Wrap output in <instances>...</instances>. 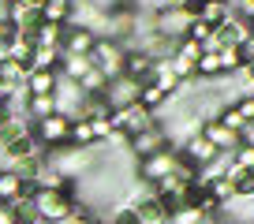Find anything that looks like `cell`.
I'll use <instances>...</instances> for the list:
<instances>
[{
    "label": "cell",
    "mask_w": 254,
    "mask_h": 224,
    "mask_svg": "<svg viewBox=\"0 0 254 224\" xmlns=\"http://www.w3.org/2000/svg\"><path fill=\"white\" fill-rule=\"evenodd\" d=\"M30 187L11 172V168H0V202H15L19 194H26Z\"/></svg>",
    "instance_id": "cell-15"
},
{
    "label": "cell",
    "mask_w": 254,
    "mask_h": 224,
    "mask_svg": "<svg viewBox=\"0 0 254 224\" xmlns=\"http://www.w3.org/2000/svg\"><path fill=\"white\" fill-rule=\"evenodd\" d=\"M75 198H79V191H75L71 179H67L60 191H30L34 213H38L41 224H64L75 213Z\"/></svg>",
    "instance_id": "cell-1"
},
{
    "label": "cell",
    "mask_w": 254,
    "mask_h": 224,
    "mask_svg": "<svg viewBox=\"0 0 254 224\" xmlns=\"http://www.w3.org/2000/svg\"><path fill=\"white\" fill-rule=\"evenodd\" d=\"M239 109V116H243V123H254V94H243L239 101H232Z\"/></svg>",
    "instance_id": "cell-29"
},
{
    "label": "cell",
    "mask_w": 254,
    "mask_h": 224,
    "mask_svg": "<svg viewBox=\"0 0 254 224\" xmlns=\"http://www.w3.org/2000/svg\"><path fill=\"white\" fill-rule=\"evenodd\" d=\"M56 67H60V49H41V45H34L30 71H56Z\"/></svg>",
    "instance_id": "cell-19"
},
{
    "label": "cell",
    "mask_w": 254,
    "mask_h": 224,
    "mask_svg": "<svg viewBox=\"0 0 254 224\" xmlns=\"http://www.w3.org/2000/svg\"><path fill=\"white\" fill-rule=\"evenodd\" d=\"M67 127H71L67 116H49V120L34 123L30 135H34V142H38V150L53 153V150H64V146H67Z\"/></svg>",
    "instance_id": "cell-4"
},
{
    "label": "cell",
    "mask_w": 254,
    "mask_h": 224,
    "mask_svg": "<svg viewBox=\"0 0 254 224\" xmlns=\"http://www.w3.org/2000/svg\"><path fill=\"white\" fill-rule=\"evenodd\" d=\"M168 97H172V94H165L157 82H142V90H138V105H142V109H150V112H157Z\"/></svg>",
    "instance_id": "cell-20"
},
{
    "label": "cell",
    "mask_w": 254,
    "mask_h": 224,
    "mask_svg": "<svg viewBox=\"0 0 254 224\" xmlns=\"http://www.w3.org/2000/svg\"><path fill=\"white\" fill-rule=\"evenodd\" d=\"M239 56H243V67H247V64H254V34L243 41V45H239Z\"/></svg>",
    "instance_id": "cell-31"
},
{
    "label": "cell",
    "mask_w": 254,
    "mask_h": 224,
    "mask_svg": "<svg viewBox=\"0 0 254 224\" xmlns=\"http://www.w3.org/2000/svg\"><path fill=\"white\" fill-rule=\"evenodd\" d=\"M187 26H190V15L183 8H176V4H161L153 11V34L165 38V41H183Z\"/></svg>",
    "instance_id": "cell-3"
},
{
    "label": "cell",
    "mask_w": 254,
    "mask_h": 224,
    "mask_svg": "<svg viewBox=\"0 0 254 224\" xmlns=\"http://www.w3.org/2000/svg\"><path fill=\"white\" fill-rule=\"evenodd\" d=\"M194 19H198V23H206L209 30H217V26H221L224 19H228V4H217V0H206V4L198 8V15H194Z\"/></svg>",
    "instance_id": "cell-18"
},
{
    "label": "cell",
    "mask_w": 254,
    "mask_h": 224,
    "mask_svg": "<svg viewBox=\"0 0 254 224\" xmlns=\"http://www.w3.org/2000/svg\"><path fill=\"white\" fill-rule=\"evenodd\" d=\"M239 146H251L254 150V123H247V127L239 131Z\"/></svg>",
    "instance_id": "cell-32"
},
{
    "label": "cell",
    "mask_w": 254,
    "mask_h": 224,
    "mask_svg": "<svg viewBox=\"0 0 254 224\" xmlns=\"http://www.w3.org/2000/svg\"><path fill=\"white\" fill-rule=\"evenodd\" d=\"M176 56H183V60H190V64H194V60L202 56V45H198V41H187V38H183V41H176Z\"/></svg>",
    "instance_id": "cell-27"
},
{
    "label": "cell",
    "mask_w": 254,
    "mask_h": 224,
    "mask_svg": "<svg viewBox=\"0 0 254 224\" xmlns=\"http://www.w3.org/2000/svg\"><path fill=\"white\" fill-rule=\"evenodd\" d=\"M213 120H217V123H224V127H228V131H236V135H239V131L247 127L236 105H224V109H217V116H213Z\"/></svg>",
    "instance_id": "cell-24"
},
{
    "label": "cell",
    "mask_w": 254,
    "mask_h": 224,
    "mask_svg": "<svg viewBox=\"0 0 254 224\" xmlns=\"http://www.w3.org/2000/svg\"><path fill=\"white\" fill-rule=\"evenodd\" d=\"M187 41H198V45H206L209 38H213V30H209L206 23H198V19H190V26H187V34H183Z\"/></svg>",
    "instance_id": "cell-26"
},
{
    "label": "cell",
    "mask_w": 254,
    "mask_h": 224,
    "mask_svg": "<svg viewBox=\"0 0 254 224\" xmlns=\"http://www.w3.org/2000/svg\"><path fill=\"white\" fill-rule=\"evenodd\" d=\"M34 45H41V49H60V45H64V26L38 23V26H34Z\"/></svg>",
    "instance_id": "cell-17"
},
{
    "label": "cell",
    "mask_w": 254,
    "mask_h": 224,
    "mask_svg": "<svg viewBox=\"0 0 254 224\" xmlns=\"http://www.w3.org/2000/svg\"><path fill=\"white\" fill-rule=\"evenodd\" d=\"M194 79H224L221 75V60H217V53H202L198 60H194Z\"/></svg>",
    "instance_id": "cell-21"
},
{
    "label": "cell",
    "mask_w": 254,
    "mask_h": 224,
    "mask_svg": "<svg viewBox=\"0 0 254 224\" xmlns=\"http://www.w3.org/2000/svg\"><path fill=\"white\" fill-rule=\"evenodd\" d=\"M34 153H45V150H38V142H34V135H23V138H15V142H8L4 146V157L15 165V161H26V157H34Z\"/></svg>",
    "instance_id": "cell-16"
},
{
    "label": "cell",
    "mask_w": 254,
    "mask_h": 224,
    "mask_svg": "<svg viewBox=\"0 0 254 224\" xmlns=\"http://www.w3.org/2000/svg\"><path fill=\"white\" fill-rule=\"evenodd\" d=\"M176 165H180V153L176 150H161V153H153V157L138 161V179H142V183H157V179L172 176Z\"/></svg>",
    "instance_id": "cell-7"
},
{
    "label": "cell",
    "mask_w": 254,
    "mask_h": 224,
    "mask_svg": "<svg viewBox=\"0 0 254 224\" xmlns=\"http://www.w3.org/2000/svg\"><path fill=\"white\" fill-rule=\"evenodd\" d=\"M165 67L176 75V82H180V86H187V79H194V64H190V60H183V56H176V53H172V60H168Z\"/></svg>",
    "instance_id": "cell-25"
},
{
    "label": "cell",
    "mask_w": 254,
    "mask_h": 224,
    "mask_svg": "<svg viewBox=\"0 0 254 224\" xmlns=\"http://www.w3.org/2000/svg\"><path fill=\"white\" fill-rule=\"evenodd\" d=\"M101 224H109V221H101Z\"/></svg>",
    "instance_id": "cell-34"
},
{
    "label": "cell",
    "mask_w": 254,
    "mask_h": 224,
    "mask_svg": "<svg viewBox=\"0 0 254 224\" xmlns=\"http://www.w3.org/2000/svg\"><path fill=\"white\" fill-rule=\"evenodd\" d=\"M109 123H112V131H116L120 138H131V135H138V131H146L153 123V112L142 109V105H127V109L112 112Z\"/></svg>",
    "instance_id": "cell-5"
},
{
    "label": "cell",
    "mask_w": 254,
    "mask_h": 224,
    "mask_svg": "<svg viewBox=\"0 0 254 224\" xmlns=\"http://www.w3.org/2000/svg\"><path fill=\"white\" fill-rule=\"evenodd\" d=\"M53 90H56V71H26V79H23L26 97H45Z\"/></svg>",
    "instance_id": "cell-13"
},
{
    "label": "cell",
    "mask_w": 254,
    "mask_h": 224,
    "mask_svg": "<svg viewBox=\"0 0 254 224\" xmlns=\"http://www.w3.org/2000/svg\"><path fill=\"white\" fill-rule=\"evenodd\" d=\"M176 153H180V161H187L190 168H202V165H209V161L217 157V150H213V146H209L206 138L198 135V131H194L190 138H183V146H180Z\"/></svg>",
    "instance_id": "cell-10"
},
{
    "label": "cell",
    "mask_w": 254,
    "mask_h": 224,
    "mask_svg": "<svg viewBox=\"0 0 254 224\" xmlns=\"http://www.w3.org/2000/svg\"><path fill=\"white\" fill-rule=\"evenodd\" d=\"M198 135L206 138L217 153H232V150L239 146V135H236V131H228L224 123H217V120H202V123H198Z\"/></svg>",
    "instance_id": "cell-9"
},
{
    "label": "cell",
    "mask_w": 254,
    "mask_h": 224,
    "mask_svg": "<svg viewBox=\"0 0 254 224\" xmlns=\"http://www.w3.org/2000/svg\"><path fill=\"white\" fill-rule=\"evenodd\" d=\"M127 150H131L138 161H142V157H153V153H161V150H172V142H168L165 127H161V123L153 120L146 131H138V135H131V138H127Z\"/></svg>",
    "instance_id": "cell-6"
},
{
    "label": "cell",
    "mask_w": 254,
    "mask_h": 224,
    "mask_svg": "<svg viewBox=\"0 0 254 224\" xmlns=\"http://www.w3.org/2000/svg\"><path fill=\"white\" fill-rule=\"evenodd\" d=\"M209 221V213H202V209H194V206H180V209H172V213L165 217V224H206Z\"/></svg>",
    "instance_id": "cell-22"
},
{
    "label": "cell",
    "mask_w": 254,
    "mask_h": 224,
    "mask_svg": "<svg viewBox=\"0 0 254 224\" xmlns=\"http://www.w3.org/2000/svg\"><path fill=\"white\" fill-rule=\"evenodd\" d=\"M224 179L232 183L236 198H254V168H239V165H232L228 172H224Z\"/></svg>",
    "instance_id": "cell-14"
},
{
    "label": "cell",
    "mask_w": 254,
    "mask_h": 224,
    "mask_svg": "<svg viewBox=\"0 0 254 224\" xmlns=\"http://www.w3.org/2000/svg\"><path fill=\"white\" fill-rule=\"evenodd\" d=\"M217 60H221V75L243 71V56H239V49H217Z\"/></svg>",
    "instance_id": "cell-23"
},
{
    "label": "cell",
    "mask_w": 254,
    "mask_h": 224,
    "mask_svg": "<svg viewBox=\"0 0 254 224\" xmlns=\"http://www.w3.org/2000/svg\"><path fill=\"white\" fill-rule=\"evenodd\" d=\"M0 224H19V213L11 202H0Z\"/></svg>",
    "instance_id": "cell-30"
},
{
    "label": "cell",
    "mask_w": 254,
    "mask_h": 224,
    "mask_svg": "<svg viewBox=\"0 0 254 224\" xmlns=\"http://www.w3.org/2000/svg\"><path fill=\"white\" fill-rule=\"evenodd\" d=\"M243 79H247V86H251V94H254V64L243 67Z\"/></svg>",
    "instance_id": "cell-33"
},
{
    "label": "cell",
    "mask_w": 254,
    "mask_h": 224,
    "mask_svg": "<svg viewBox=\"0 0 254 224\" xmlns=\"http://www.w3.org/2000/svg\"><path fill=\"white\" fill-rule=\"evenodd\" d=\"M138 90H142V82L127 79V75H120V79H112L109 86H105V101H109V109H127V105H138Z\"/></svg>",
    "instance_id": "cell-8"
},
{
    "label": "cell",
    "mask_w": 254,
    "mask_h": 224,
    "mask_svg": "<svg viewBox=\"0 0 254 224\" xmlns=\"http://www.w3.org/2000/svg\"><path fill=\"white\" fill-rule=\"evenodd\" d=\"M94 41H97L94 30H82V26H64V45H60V53H67V56H90V53H94Z\"/></svg>",
    "instance_id": "cell-12"
},
{
    "label": "cell",
    "mask_w": 254,
    "mask_h": 224,
    "mask_svg": "<svg viewBox=\"0 0 254 224\" xmlns=\"http://www.w3.org/2000/svg\"><path fill=\"white\" fill-rule=\"evenodd\" d=\"M90 64H94L109 82L120 79V75H124V45L112 41V38H97L94 41V53H90Z\"/></svg>",
    "instance_id": "cell-2"
},
{
    "label": "cell",
    "mask_w": 254,
    "mask_h": 224,
    "mask_svg": "<svg viewBox=\"0 0 254 224\" xmlns=\"http://www.w3.org/2000/svg\"><path fill=\"white\" fill-rule=\"evenodd\" d=\"M153 56L146 53V49H124V75L127 79H135V82H146L153 75Z\"/></svg>",
    "instance_id": "cell-11"
},
{
    "label": "cell",
    "mask_w": 254,
    "mask_h": 224,
    "mask_svg": "<svg viewBox=\"0 0 254 224\" xmlns=\"http://www.w3.org/2000/svg\"><path fill=\"white\" fill-rule=\"evenodd\" d=\"M109 224H142V221H138V209L135 206H120L116 213H112Z\"/></svg>",
    "instance_id": "cell-28"
}]
</instances>
